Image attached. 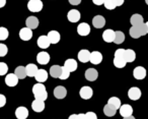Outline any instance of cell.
<instances>
[{"instance_id": "obj_1", "label": "cell", "mask_w": 148, "mask_h": 119, "mask_svg": "<svg viewBox=\"0 0 148 119\" xmlns=\"http://www.w3.org/2000/svg\"><path fill=\"white\" fill-rule=\"evenodd\" d=\"M33 94L37 100L46 101L48 98V93H47V90H46V86H44L42 82H38V84H34Z\"/></svg>"}, {"instance_id": "obj_2", "label": "cell", "mask_w": 148, "mask_h": 119, "mask_svg": "<svg viewBox=\"0 0 148 119\" xmlns=\"http://www.w3.org/2000/svg\"><path fill=\"white\" fill-rule=\"evenodd\" d=\"M129 34L132 38L134 39H138V38L142 37V36H145L147 34V27H146V24H141V25L138 26H132L131 29L129 30Z\"/></svg>"}, {"instance_id": "obj_3", "label": "cell", "mask_w": 148, "mask_h": 119, "mask_svg": "<svg viewBox=\"0 0 148 119\" xmlns=\"http://www.w3.org/2000/svg\"><path fill=\"white\" fill-rule=\"evenodd\" d=\"M43 6L42 0H29L27 2V8L32 12H40L43 9Z\"/></svg>"}, {"instance_id": "obj_4", "label": "cell", "mask_w": 148, "mask_h": 119, "mask_svg": "<svg viewBox=\"0 0 148 119\" xmlns=\"http://www.w3.org/2000/svg\"><path fill=\"white\" fill-rule=\"evenodd\" d=\"M141 90L137 86H133V88L129 89L128 91V97H129L130 100H133V101H137L141 98Z\"/></svg>"}, {"instance_id": "obj_5", "label": "cell", "mask_w": 148, "mask_h": 119, "mask_svg": "<svg viewBox=\"0 0 148 119\" xmlns=\"http://www.w3.org/2000/svg\"><path fill=\"white\" fill-rule=\"evenodd\" d=\"M79 95H80V98H82L83 100H89V99L92 97L93 91L90 86H84L80 89V91H79Z\"/></svg>"}, {"instance_id": "obj_6", "label": "cell", "mask_w": 148, "mask_h": 119, "mask_svg": "<svg viewBox=\"0 0 148 119\" xmlns=\"http://www.w3.org/2000/svg\"><path fill=\"white\" fill-rule=\"evenodd\" d=\"M19 38L23 41H29L33 38V30H31L29 28L25 27L19 31Z\"/></svg>"}, {"instance_id": "obj_7", "label": "cell", "mask_w": 148, "mask_h": 119, "mask_svg": "<svg viewBox=\"0 0 148 119\" xmlns=\"http://www.w3.org/2000/svg\"><path fill=\"white\" fill-rule=\"evenodd\" d=\"M50 54L46 51H42L40 53H38L37 55V61L39 64H42V65H46V64L49 63L50 61Z\"/></svg>"}, {"instance_id": "obj_8", "label": "cell", "mask_w": 148, "mask_h": 119, "mask_svg": "<svg viewBox=\"0 0 148 119\" xmlns=\"http://www.w3.org/2000/svg\"><path fill=\"white\" fill-rule=\"evenodd\" d=\"M77 33H78V35L83 36V37L88 36L89 33H90V27L87 23L79 24L78 27H77Z\"/></svg>"}, {"instance_id": "obj_9", "label": "cell", "mask_w": 148, "mask_h": 119, "mask_svg": "<svg viewBox=\"0 0 148 119\" xmlns=\"http://www.w3.org/2000/svg\"><path fill=\"white\" fill-rule=\"evenodd\" d=\"M18 80L19 78L15 75V73H8L5 76V84H6V86L12 88L18 84Z\"/></svg>"}, {"instance_id": "obj_10", "label": "cell", "mask_w": 148, "mask_h": 119, "mask_svg": "<svg viewBox=\"0 0 148 119\" xmlns=\"http://www.w3.org/2000/svg\"><path fill=\"white\" fill-rule=\"evenodd\" d=\"M133 75H134V77L138 80H144L146 76V69L144 67H142V66H137V67L134 68Z\"/></svg>"}, {"instance_id": "obj_11", "label": "cell", "mask_w": 148, "mask_h": 119, "mask_svg": "<svg viewBox=\"0 0 148 119\" xmlns=\"http://www.w3.org/2000/svg\"><path fill=\"white\" fill-rule=\"evenodd\" d=\"M45 101H42V100H37V99H35V100L33 101V103H32V109H33L35 112H42V111L45 110Z\"/></svg>"}, {"instance_id": "obj_12", "label": "cell", "mask_w": 148, "mask_h": 119, "mask_svg": "<svg viewBox=\"0 0 148 119\" xmlns=\"http://www.w3.org/2000/svg\"><path fill=\"white\" fill-rule=\"evenodd\" d=\"M67 19L70 23H77L80 19V12L77 9H71L67 13Z\"/></svg>"}, {"instance_id": "obj_13", "label": "cell", "mask_w": 148, "mask_h": 119, "mask_svg": "<svg viewBox=\"0 0 148 119\" xmlns=\"http://www.w3.org/2000/svg\"><path fill=\"white\" fill-rule=\"evenodd\" d=\"M119 110H120V114H121L122 117H128L133 114V108H132V106H130L129 104L121 105Z\"/></svg>"}, {"instance_id": "obj_14", "label": "cell", "mask_w": 148, "mask_h": 119, "mask_svg": "<svg viewBox=\"0 0 148 119\" xmlns=\"http://www.w3.org/2000/svg\"><path fill=\"white\" fill-rule=\"evenodd\" d=\"M85 78H86L88 82H95L97 80V76H99V73H97V70L95 68H88V69L85 71L84 73Z\"/></svg>"}, {"instance_id": "obj_15", "label": "cell", "mask_w": 148, "mask_h": 119, "mask_svg": "<svg viewBox=\"0 0 148 119\" xmlns=\"http://www.w3.org/2000/svg\"><path fill=\"white\" fill-rule=\"evenodd\" d=\"M15 116L17 119H27L29 117V110L23 106H21L15 110Z\"/></svg>"}, {"instance_id": "obj_16", "label": "cell", "mask_w": 148, "mask_h": 119, "mask_svg": "<svg viewBox=\"0 0 148 119\" xmlns=\"http://www.w3.org/2000/svg\"><path fill=\"white\" fill-rule=\"evenodd\" d=\"M77 57H78V60L80 62L86 63V62H88L89 60H90V52H89L88 50H85V49L80 50V51L78 52Z\"/></svg>"}, {"instance_id": "obj_17", "label": "cell", "mask_w": 148, "mask_h": 119, "mask_svg": "<svg viewBox=\"0 0 148 119\" xmlns=\"http://www.w3.org/2000/svg\"><path fill=\"white\" fill-rule=\"evenodd\" d=\"M92 25L95 29H101L105 27L106 25V19L101 15H95L92 19Z\"/></svg>"}, {"instance_id": "obj_18", "label": "cell", "mask_w": 148, "mask_h": 119, "mask_svg": "<svg viewBox=\"0 0 148 119\" xmlns=\"http://www.w3.org/2000/svg\"><path fill=\"white\" fill-rule=\"evenodd\" d=\"M67 95V90L63 86H58L54 89V96L57 99H64Z\"/></svg>"}, {"instance_id": "obj_19", "label": "cell", "mask_w": 148, "mask_h": 119, "mask_svg": "<svg viewBox=\"0 0 148 119\" xmlns=\"http://www.w3.org/2000/svg\"><path fill=\"white\" fill-rule=\"evenodd\" d=\"M37 44L41 49H47V48L51 45L48 36H40L37 41Z\"/></svg>"}, {"instance_id": "obj_20", "label": "cell", "mask_w": 148, "mask_h": 119, "mask_svg": "<svg viewBox=\"0 0 148 119\" xmlns=\"http://www.w3.org/2000/svg\"><path fill=\"white\" fill-rule=\"evenodd\" d=\"M103 40L106 43H112L115 40V32L113 30H106L103 33Z\"/></svg>"}, {"instance_id": "obj_21", "label": "cell", "mask_w": 148, "mask_h": 119, "mask_svg": "<svg viewBox=\"0 0 148 119\" xmlns=\"http://www.w3.org/2000/svg\"><path fill=\"white\" fill-rule=\"evenodd\" d=\"M89 61L92 64H99L101 61H103V54L99 51H93L90 53V60Z\"/></svg>"}, {"instance_id": "obj_22", "label": "cell", "mask_w": 148, "mask_h": 119, "mask_svg": "<svg viewBox=\"0 0 148 119\" xmlns=\"http://www.w3.org/2000/svg\"><path fill=\"white\" fill-rule=\"evenodd\" d=\"M48 38L50 40V43L51 44H57L60 42V39H61V36H60V33L57 31H50L48 33Z\"/></svg>"}, {"instance_id": "obj_23", "label": "cell", "mask_w": 148, "mask_h": 119, "mask_svg": "<svg viewBox=\"0 0 148 119\" xmlns=\"http://www.w3.org/2000/svg\"><path fill=\"white\" fill-rule=\"evenodd\" d=\"M35 78L38 82H42L43 84L44 82H46L48 80V71L46 69H39L37 74L35 75Z\"/></svg>"}, {"instance_id": "obj_24", "label": "cell", "mask_w": 148, "mask_h": 119, "mask_svg": "<svg viewBox=\"0 0 148 119\" xmlns=\"http://www.w3.org/2000/svg\"><path fill=\"white\" fill-rule=\"evenodd\" d=\"M25 70H27V75L29 76V77H35V75L37 74L38 70V66L36 64H33V63H29L25 66Z\"/></svg>"}, {"instance_id": "obj_25", "label": "cell", "mask_w": 148, "mask_h": 119, "mask_svg": "<svg viewBox=\"0 0 148 119\" xmlns=\"http://www.w3.org/2000/svg\"><path fill=\"white\" fill-rule=\"evenodd\" d=\"M64 67H66L70 72H73L77 69L78 65H77V61L74 59H67L64 63Z\"/></svg>"}, {"instance_id": "obj_26", "label": "cell", "mask_w": 148, "mask_h": 119, "mask_svg": "<svg viewBox=\"0 0 148 119\" xmlns=\"http://www.w3.org/2000/svg\"><path fill=\"white\" fill-rule=\"evenodd\" d=\"M27 27L29 28L31 30H35L39 27V19H37L36 17H29L27 19Z\"/></svg>"}, {"instance_id": "obj_27", "label": "cell", "mask_w": 148, "mask_h": 119, "mask_svg": "<svg viewBox=\"0 0 148 119\" xmlns=\"http://www.w3.org/2000/svg\"><path fill=\"white\" fill-rule=\"evenodd\" d=\"M62 72V67L60 65H53L50 68V75L54 78H59Z\"/></svg>"}, {"instance_id": "obj_28", "label": "cell", "mask_w": 148, "mask_h": 119, "mask_svg": "<svg viewBox=\"0 0 148 119\" xmlns=\"http://www.w3.org/2000/svg\"><path fill=\"white\" fill-rule=\"evenodd\" d=\"M130 23H131L132 26H138V25H141V24L144 23V19L143 17L141 15H138V13H135L131 17L130 19Z\"/></svg>"}, {"instance_id": "obj_29", "label": "cell", "mask_w": 148, "mask_h": 119, "mask_svg": "<svg viewBox=\"0 0 148 119\" xmlns=\"http://www.w3.org/2000/svg\"><path fill=\"white\" fill-rule=\"evenodd\" d=\"M136 59V53L134 50L128 49L125 50V60L127 62H134Z\"/></svg>"}, {"instance_id": "obj_30", "label": "cell", "mask_w": 148, "mask_h": 119, "mask_svg": "<svg viewBox=\"0 0 148 119\" xmlns=\"http://www.w3.org/2000/svg\"><path fill=\"white\" fill-rule=\"evenodd\" d=\"M14 73L19 80H23L27 75V70H25V66H18V67L15 68L14 70Z\"/></svg>"}, {"instance_id": "obj_31", "label": "cell", "mask_w": 148, "mask_h": 119, "mask_svg": "<svg viewBox=\"0 0 148 119\" xmlns=\"http://www.w3.org/2000/svg\"><path fill=\"white\" fill-rule=\"evenodd\" d=\"M108 104L118 110V109H120V107H121V100H120L119 98H117V97H112V98H110L109 101H108Z\"/></svg>"}, {"instance_id": "obj_32", "label": "cell", "mask_w": 148, "mask_h": 119, "mask_svg": "<svg viewBox=\"0 0 148 119\" xmlns=\"http://www.w3.org/2000/svg\"><path fill=\"white\" fill-rule=\"evenodd\" d=\"M103 113H105L106 116L113 117V116H115L116 113H117V109L113 108V107L110 106L109 104H107L105 107H103Z\"/></svg>"}, {"instance_id": "obj_33", "label": "cell", "mask_w": 148, "mask_h": 119, "mask_svg": "<svg viewBox=\"0 0 148 119\" xmlns=\"http://www.w3.org/2000/svg\"><path fill=\"white\" fill-rule=\"evenodd\" d=\"M127 64V61L123 57H115L114 58V65L117 68H124Z\"/></svg>"}, {"instance_id": "obj_34", "label": "cell", "mask_w": 148, "mask_h": 119, "mask_svg": "<svg viewBox=\"0 0 148 119\" xmlns=\"http://www.w3.org/2000/svg\"><path fill=\"white\" fill-rule=\"evenodd\" d=\"M124 41H125V35H124L123 32H121V31L115 32V40H114L115 44L120 45V44H122Z\"/></svg>"}, {"instance_id": "obj_35", "label": "cell", "mask_w": 148, "mask_h": 119, "mask_svg": "<svg viewBox=\"0 0 148 119\" xmlns=\"http://www.w3.org/2000/svg\"><path fill=\"white\" fill-rule=\"evenodd\" d=\"M8 30L4 27H0V41H4L8 38Z\"/></svg>"}, {"instance_id": "obj_36", "label": "cell", "mask_w": 148, "mask_h": 119, "mask_svg": "<svg viewBox=\"0 0 148 119\" xmlns=\"http://www.w3.org/2000/svg\"><path fill=\"white\" fill-rule=\"evenodd\" d=\"M103 5H105V7L107 9H109V10H113V9H115L116 7V4H115V1L114 0H105V3H103Z\"/></svg>"}, {"instance_id": "obj_37", "label": "cell", "mask_w": 148, "mask_h": 119, "mask_svg": "<svg viewBox=\"0 0 148 119\" xmlns=\"http://www.w3.org/2000/svg\"><path fill=\"white\" fill-rule=\"evenodd\" d=\"M69 76H70V71L67 69L66 67H62V72H61V75H60V80H67V78H69Z\"/></svg>"}, {"instance_id": "obj_38", "label": "cell", "mask_w": 148, "mask_h": 119, "mask_svg": "<svg viewBox=\"0 0 148 119\" xmlns=\"http://www.w3.org/2000/svg\"><path fill=\"white\" fill-rule=\"evenodd\" d=\"M8 71V66L5 62H0V75H5Z\"/></svg>"}, {"instance_id": "obj_39", "label": "cell", "mask_w": 148, "mask_h": 119, "mask_svg": "<svg viewBox=\"0 0 148 119\" xmlns=\"http://www.w3.org/2000/svg\"><path fill=\"white\" fill-rule=\"evenodd\" d=\"M8 52V49H7V46L5 44L0 43V57H4L5 55Z\"/></svg>"}, {"instance_id": "obj_40", "label": "cell", "mask_w": 148, "mask_h": 119, "mask_svg": "<svg viewBox=\"0 0 148 119\" xmlns=\"http://www.w3.org/2000/svg\"><path fill=\"white\" fill-rule=\"evenodd\" d=\"M115 57H123L125 58V49H118L117 51L115 52Z\"/></svg>"}, {"instance_id": "obj_41", "label": "cell", "mask_w": 148, "mask_h": 119, "mask_svg": "<svg viewBox=\"0 0 148 119\" xmlns=\"http://www.w3.org/2000/svg\"><path fill=\"white\" fill-rule=\"evenodd\" d=\"M5 104H6V97H5L4 95L0 94V108L4 107Z\"/></svg>"}, {"instance_id": "obj_42", "label": "cell", "mask_w": 148, "mask_h": 119, "mask_svg": "<svg viewBox=\"0 0 148 119\" xmlns=\"http://www.w3.org/2000/svg\"><path fill=\"white\" fill-rule=\"evenodd\" d=\"M85 117H86V119H97V114H95V112H87V113H85Z\"/></svg>"}, {"instance_id": "obj_43", "label": "cell", "mask_w": 148, "mask_h": 119, "mask_svg": "<svg viewBox=\"0 0 148 119\" xmlns=\"http://www.w3.org/2000/svg\"><path fill=\"white\" fill-rule=\"evenodd\" d=\"M68 1L71 5H78L81 2V0H68Z\"/></svg>"}, {"instance_id": "obj_44", "label": "cell", "mask_w": 148, "mask_h": 119, "mask_svg": "<svg viewBox=\"0 0 148 119\" xmlns=\"http://www.w3.org/2000/svg\"><path fill=\"white\" fill-rule=\"evenodd\" d=\"M92 2L95 5H103L105 3V0H92Z\"/></svg>"}, {"instance_id": "obj_45", "label": "cell", "mask_w": 148, "mask_h": 119, "mask_svg": "<svg viewBox=\"0 0 148 119\" xmlns=\"http://www.w3.org/2000/svg\"><path fill=\"white\" fill-rule=\"evenodd\" d=\"M114 1H115L116 6H121V5L124 3V1H125V0H114Z\"/></svg>"}, {"instance_id": "obj_46", "label": "cell", "mask_w": 148, "mask_h": 119, "mask_svg": "<svg viewBox=\"0 0 148 119\" xmlns=\"http://www.w3.org/2000/svg\"><path fill=\"white\" fill-rule=\"evenodd\" d=\"M6 5V0H0V8H2Z\"/></svg>"}, {"instance_id": "obj_47", "label": "cell", "mask_w": 148, "mask_h": 119, "mask_svg": "<svg viewBox=\"0 0 148 119\" xmlns=\"http://www.w3.org/2000/svg\"><path fill=\"white\" fill-rule=\"evenodd\" d=\"M68 119H78V115L77 114H72L68 117Z\"/></svg>"}, {"instance_id": "obj_48", "label": "cell", "mask_w": 148, "mask_h": 119, "mask_svg": "<svg viewBox=\"0 0 148 119\" xmlns=\"http://www.w3.org/2000/svg\"><path fill=\"white\" fill-rule=\"evenodd\" d=\"M77 115H78V119H86L85 114H83V113H80V114H77Z\"/></svg>"}, {"instance_id": "obj_49", "label": "cell", "mask_w": 148, "mask_h": 119, "mask_svg": "<svg viewBox=\"0 0 148 119\" xmlns=\"http://www.w3.org/2000/svg\"><path fill=\"white\" fill-rule=\"evenodd\" d=\"M123 119H135V117H134V116H132V115H131V116H128V117H124Z\"/></svg>"}, {"instance_id": "obj_50", "label": "cell", "mask_w": 148, "mask_h": 119, "mask_svg": "<svg viewBox=\"0 0 148 119\" xmlns=\"http://www.w3.org/2000/svg\"><path fill=\"white\" fill-rule=\"evenodd\" d=\"M146 27H147V34H148V21L146 23Z\"/></svg>"}, {"instance_id": "obj_51", "label": "cell", "mask_w": 148, "mask_h": 119, "mask_svg": "<svg viewBox=\"0 0 148 119\" xmlns=\"http://www.w3.org/2000/svg\"><path fill=\"white\" fill-rule=\"evenodd\" d=\"M145 2H146V4L148 5V0H145Z\"/></svg>"}]
</instances>
